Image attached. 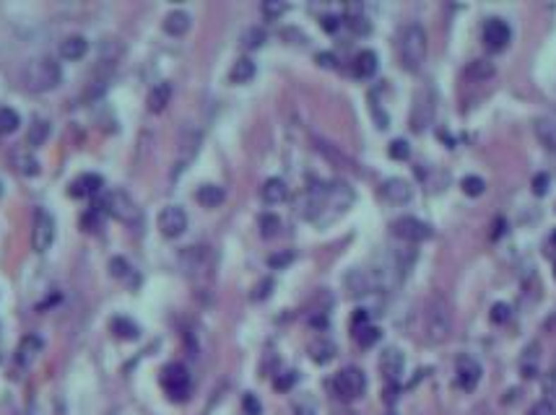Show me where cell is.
Returning <instances> with one entry per match:
<instances>
[{"instance_id": "cell-30", "label": "cell", "mask_w": 556, "mask_h": 415, "mask_svg": "<svg viewBox=\"0 0 556 415\" xmlns=\"http://www.w3.org/2000/svg\"><path fill=\"white\" fill-rule=\"evenodd\" d=\"M49 138V122L47 120H34L32 125H29V133H26V143L32 145V148H37V145H42L45 140Z\"/></svg>"}, {"instance_id": "cell-10", "label": "cell", "mask_w": 556, "mask_h": 415, "mask_svg": "<svg viewBox=\"0 0 556 415\" xmlns=\"http://www.w3.org/2000/svg\"><path fill=\"white\" fill-rule=\"evenodd\" d=\"M187 229V213L179 205H167L159 213V231L167 236V239H177L182 236Z\"/></svg>"}, {"instance_id": "cell-48", "label": "cell", "mask_w": 556, "mask_h": 415, "mask_svg": "<svg viewBox=\"0 0 556 415\" xmlns=\"http://www.w3.org/2000/svg\"><path fill=\"white\" fill-rule=\"evenodd\" d=\"M320 24H323V29L325 32H338V26H341V18L338 16H331V13H328V16H323L320 18Z\"/></svg>"}, {"instance_id": "cell-39", "label": "cell", "mask_w": 556, "mask_h": 415, "mask_svg": "<svg viewBox=\"0 0 556 415\" xmlns=\"http://www.w3.org/2000/svg\"><path fill=\"white\" fill-rule=\"evenodd\" d=\"M509 314H512V309H509V303L499 301L492 306V322H497V325H504V322L509 320Z\"/></svg>"}, {"instance_id": "cell-49", "label": "cell", "mask_w": 556, "mask_h": 415, "mask_svg": "<svg viewBox=\"0 0 556 415\" xmlns=\"http://www.w3.org/2000/svg\"><path fill=\"white\" fill-rule=\"evenodd\" d=\"M112 272L117 275V278H125L130 272V265L122 260V257H117V260H112Z\"/></svg>"}, {"instance_id": "cell-53", "label": "cell", "mask_w": 556, "mask_h": 415, "mask_svg": "<svg viewBox=\"0 0 556 415\" xmlns=\"http://www.w3.org/2000/svg\"><path fill=\"white\" fill-rule=\"evenodd\" d=\"M551 244H554V247H556V231L551 234Z\"/></svg>"}, {"instance_id": "cell-4", "label": "cell", "mask_w": 556, "mask_h": 415, "mask_svg": "<svg viewBox=\"0 0 556 415\" xmlns=\"http://www.w3.org/2000/svg\"><path fill=\"white\" fill-rule=\"evenodd\" d=\"M427 32L421 24H408L401 34V63L406 71H419L427 60Z\"/></svg>"}, {"instance_id": "cell-34", "label": "cell", "mask_w": 556, "mask_h": 415, "mask_svg": "<svg viewBox=\"0 0 556 415\" xmlns=\"http://www.w3.org/2000/svg\"><path fill=\"white\" fill-rule=\"evenodd\" d=\"M278 229H281V221H278V216H273V213L260 216V234H263L266 239L276 236V234H278Z\"/></svg>"}, {"instance_id": "cell-37", "label": "cell", "mask_w": 556, "mask_h": 415, "mask_svg": "<svg viewBox=\"0 0 556 415\" xmlns=\"http://www.w3.org/2000/svg\"><path fill=\"white\" fill-rule=\"evenodd\" d=\"M390 156L398 159V161H406L408 156H411V148H408V143H406L403 138H398V140L390 143Z\"/></svg>"}, {"instance_id": "cell-44", "label": "cell", "mask_w": 556, "mask_h": 415, "mask_svg": "<svg viewBox=\"0 0 556 415\" xmlns=\"http://www.w3.org/2000/svg\"><path fill=\"white\" fill-rule=\"evenodd\" d=\"M286 11V6L283 3H276V0H271V3H263V16L268 18H278Z\"/></svg>"}, {"instance_id": "cell-19", "label": "cell", "mask_w": 556, "mask_h": 415, "mask_svg": "<svg viewBox=\"0 0 556 415\" xmlns=\"http://www.w3.org/2000/svg\"><path fill=\"white\" fill-rule=\"evenodd\" d=\"M42 353V340L37 335H26L21 337V343L16 348V363L18 366H32L34 359Z\"/></svg>"}, {"instance_id": "cell-40", "label": "cell", "mask_w": 556, "mask_h": 415, "mask_svg": "<svg viewBox=\"0 0 556 415\" xmlns=\"http://www.w3.org/2000/svg\"><path fill=\"white\" fill-rule=\"evenodd\" d=\"M291 415H317V410H314L312 399H297L291 407Z\"/></svg>"}, {"instance_id": "cell-33", "label": "cell", "mask_w": 556, "mask_h": 415, "mask_svg": "<svg viewBox=\"0 0 556 415\" xmlns=\"http://www.w3.org/2000/svg\"><path fill=\"white\" fill-rule=\"evenodd\" d=\"M18 125H21V120H18L16 109H11V107H0V133H13Z\"/></svg>"}, {"instance_id": "cell-42", "label": "cell", "mask_w": 556, "mask_h": 415, "mask_svg": "<svg viewBox=\"0 0 556 415\" xmlns=\"http://www.w3.org/2000/svg\"><path fill=\"white\" fill-rule=\"evenodd\" d=\"M346 24L351 26L354 32H359V34L369 32V24H367V18H364V16H359V8H356V16H346Z\"/></svg>"}, {"instance_id": "cell-47", "label": "cell", "mask_w": 556, "mask_h": 415, "mask_svg": "<svg viewBox=\"0 0 556 415\" xmlns=\"http://www.w3.org/2000/svg\"><path fill=\"white\" fill-rule=\"evenodd\" d=\"M291 260H294V252H281V255L271 257V260H268V265H271V267H283V265H289Z\"/></svg>"}, {"instance_id": "cell-7", "label": "cell", "mask_w": 556, "mask_h": 415, "mask_svg": "<svg viewBox=\"0 0 556 415\" xmlns=\"http://www.w3.org/2000/svg\"><path fill=\"white\" fill-rule=\"evenodd\" d=\"M162 384L175 402H182V399L190 397V374H187V368L182 363H170L164 368Z\"/></svg>"}, {"instance_id": "cell-41", "label": "cell", "mask_w": 556, "mask_h": 415, "mask_svg": "<svg viewBox=\"0 0 556 415\" xmlns=\"http://www.w3.org/2000/svg\"><path fill=\"white\" fill-rule=\"evenodd\" d=\"M548 184H551V176H548L546 172H540V174L533 176V192H536V195H546Z\"/></svg>"}, {"instance_id": "cell-23", "label": "cell", "mask_w": 556, "mask_h": 415, "mask_svg": "<svg viewBox=\"0 0 556 415\" xmlns=\"http://www.w3.org/2000/svg\"><path fill=\"white\" fill-rule=\"evenodd\" d=\"M226 192L224 187H218V184H203L201 190L195 192V200L201 203L203 207H218L224 203Z\"/></svg>"}, {"instance_id": "cell-32", "label": "cell", "mask_w": 556, "mask_h": 415, "mask_svg": "<svg viewBox=\"0 0 556 415\" xmlns=\"http://www.w3.org/2000/svg\"><path fill=\"white\" fill-rule=\"evenodd\" d=\"M460 187H463V192H466V195H471V198H478V195H484V192H486L484 176H475V174L463 176Z\"/></svg>"}, {"instance_id": "cell-1", "label": "cell", "mask_w": 556, "mask_h": 415, "mask_svg": "<svg viewBox=\"0 0 556 415\" xmlns=\"http://www.w3.org/2000/svg\"><path fill=\"white\" fill-rule=\"evenodd\" d=\"M354 203V190L346 182H331L307 190L299 200V216L317 224H331Z\"/></svg>"}, {"instance_id": "cell-50", "label": "cell", "mask_w": 556, "mask_h": 415, "mask_svg": "<svg viewBox=\"0 0 556 415\" xmlns=\"http://www.w3.org/2000/svg\"><path fill=\"white\" fill-rule=\"evenodd\" d=\"M395 399H398V382H387L385 384V402L393 405Z\"/></svg>"}, {"instance_id": "cell-45", "label": "cell", "mask_w": 556, "mask_h": 415, "mask_svg": "<svg viewBox=\"0 0 556 415\" xmlns=\"http://www.w3.org/2000/svg\"><path fill=\"white\" fill-rule=\"evenodd\" d=\"M528 415H556V407L548 402V399H540V402H536V405L531 407V413Z\"/></svg>"}, {"instance_id": "cell-35", "label": "cell", "mask_w": 556, "mask_h": 415, "mask_svg": "<svg viewBox=\"0 0 556 415\" xmlns=\"http://www.w3.org/2000/svg\"><path fill=\"white\" fill-rule=\"evenodd\" d=\"M112 330L117 332L120 337H128V340H136L138 337V327L133 325L130 320H122V317H117V320L112 322Z\"/></svg>"}, {"instance_id": "cell-14", "label": "cell", "mask_w": 556, "mask_h": 415, "mask_svg": "<svg viewBox=\"0 0 556 415\" xmlns=\"http://www.w3.org/2000/svg\"><path fill=\"white\" fill-rule=\"evenodd\" d=\"M382 198H385L387 203L403 205V203H408V200L413 198V190H411V184L406 182V179H401V176H393V179L382 182Z\"/></svg>"}, {"instance_id": "cell-25", "label": "cell", "mask_w": 556, "mask_h": 415, "mask_svg": "<svg viewBox=\"0 0 556 415\" xmlns=\"http://www.w3.org/2000/svg\"><path fill=\"white\" fill-rule=\"evenodd\" d=\"M172 99V86L170 83H159V86L151 88V94H148V109H151L153 114H159L167 109V104H170Z\"/></svg>"}, {"instance_id": "cell-15", "label": "cell", "mask_w": 556, "mask_h": 415, "mask_svg": "<svg viewBox=\"0 0 556 415\" xmlns=\"http://www.w3.org/2000/svg\"><path fill=\"white\" fill-rule=\"evenodd\" d=\"M403 353L398 348H387L382 356H379V371L385 374L387 382H398V376L403 374Z\"/></svg>"}, {"instance_id": "cell-8", "label": "cell", "mask_w": 556, "mask_h": 415, "mask_svg": "<svg viewBox=\"0 0 556 415\" xmlns=\"http://www.w3.org/2000/svg\"><path fill=\"white\" fill-rule=\"evenodd\" d=\"M55 241V218L49 216L45 207H37L32 226V247L34 252H47Z\"/></svg>"}, {"instance_id": "cell-46", "label": "cell", "mask_w": 556, "mask_h": 415, "mask_svg": "<svg viewBox=\"0 0 556 415\" xmlns=\"http://www.w3.org/2000/svg\"><path fill=\"white\" fill-rule=\"evenodd\" d=\"M271 288H273V280L266 278L263 283H258V288H255L252 299H255V301H263V299H268V296H271Z\"/></svg>"}, {"instance_id": "cell-52", "label": "cell", "mask_w": 556, "mask_h": 415, "mask_svg": "<svg viewBox=\"0 0 556 415\" xmlns=\"http://www.w3.org/2000/svg\"><path fill=\"white\" fill-rule=\"evenodd\" d=\"M546 392L548 395H556V366L551 368V374H548V379H546Z\"/></svg>"}, {"instance_id": "cell-28", "label": "cell", "mask_w": 556, "mask_h": 415, "mask_svg": "<svg viewBox=\"0 0 556 415\" xmlns=\"http://www.w3.org/2000/svg\"><path fill=\"white\" fill-rule=\"evenodd\" d=\"M309 356H312V361H317V363H328V361L336 356V345H333L331 340L320 337V340H314V343L309 345Z\"/></svg>"}, {"instance_id": "cell-9", "label": "cell", "mask_w": 556, "mask_h": 415, "mask_svg": "<svg viewBox=\"0 0 556 415\" xmlns=\"http://www.w3.org/2000/svg\"><path fill=\"white\" fill-rule=\"evenodd\" d=\"M393 234L398 236V239L411 241V244L432 239V229H429V224H424V221H419V218H411V216L398 218V221L393 224Z\"/></svg>"}, {"instance_id": "cell-6", "label": "cell", "mask_w": 556, "mask_h": 415, "mask_svg": "<svg viewBox=\"0 0 556 415\" xmlns=\"http://www.w3.org/2000/svg\"><path fill=\"white\" fill-rule=\"evenodd\" d=\"M333 390L341 399H356L362 397L364 390H367V376H364L362 368L356 366H346L341 368L336 379H333Z\"/></svg>"}, {"instance_id": "cell-27", "label": "cell", "mask_w": 556, "mask_h": 415, "mask_svg": "<svg viewBox=\"0 0 556 415\" xmlns=\"http://www.w3.org/2000/svg\"><path fill=\"white\" fill-rule=\"evenodd\" d=\"M13 164H16L18 172H21V174H26V176H34L37 172H40V161L34 159V156L26 151V148H18V151H13Z\"/></svg>"}, {"instance_id": "cell-38", "label": "cell", "mask_w": 556, "mask_h": 415, "mask_svg": "<svg viewBox=\"0 0 556 415\" xmlns=\"http://www.w3.org/2000/svg\"><path fill=\"white\" fill-rule=\"evenodd\" d=\"M242 42H244V47L255 49V47H260V44L266 42V32H263V29H250V32H244Z\"/></svg>"}, {"instance_id": "cell-24", "label": "cell", "mask_w": 556, "mask_h": 415, "mask_svg": "<svg viewBox=\"0 0 556 415\" xmlns=\"http://www.w3.org/2000/svg\"><path fill=\"white\" fill-rule=\"evenodd\" d=\"M354 73L359 78H372L377 73V55L372 49H362L354 60Z\"/></svg>"}, {"instance_id": "cell-3", "label": "cell", "mask_w": 556, "mask_h": 415, "mask_svg": "<svg viewBox=\"0 0 556 415\" xmlns=\"http://www.w3.org/2000/svg\"><path fill=\"white\" fill-rule=\"evenodd\" d=\"M424 325H427V340L442 345L452 335V311L442 294H432L424 309Z\"/></svg>"}, {"instance_id": "cell-22", "label": "cell", "mask_w": 556, "mask_h": 415, "mask_svg": "<svg viewBox=\"0 0 556 415\" xmlns=\"http://www.w3.org/2000/svg\"><path fill=\"white\" fill-rule=\"evenodd\" d=\"M190 24H193L190 13H185V11H172L170 16L164 18V32L172 34V37H182V34H187Z\"/></svg>"}, {"instance_id": "cell-16", "label": "cell", "mask_w": 556, "mask_h": 415, "mask_svg": "<svg viewBox=\"0 0 556 415\" xmlns=\"http://www.w3.org/2000/svg\"><path fill=\"white\" fill-rule=\"evenodd\" d=\"M434 114V96L429 91H421L416 96V107H413V130H424Z\"/></svg>"}, {"instance_id": "cell-26", "label": "cell", "mask_w": 556, "mask_h": 415, "mask_svg": "<svg viewBox=\"0 0 556 415\" xmlns=\"http://www.w3.org/2000/svg\"><path fill=\"white\" fill-rule=\"evenodd\" d=\"M252 78H255V63L250 57H239L229 71V80L232 83H250Z\"/></svg>"}, {"instance_id": "cell-54", "label": "cell", "mask_w": 556, "mask_h": 415, "mask_svg": "<svg viewBox=\"0 0 556 415\" xmlns=\"http://www.w3.org/2000/svg\"><path fill=\"white\" fill-rule=\"evenodd\" d=\"M554 278H556V263H554Z\"/></svg>"}, {"instance_id": "cell-31", "label": "cell", "mask_w": 556, "mask_h": 415, "mask_svg": "<svg viewBox=\"0 0 556 415\" xmlns=\"http://www.w3.org/2000/svg\"><path fill=\"white\" fill-rule=\"evenodd\" d=\"M354 337H356V343L362 345V348H372V345L379 340V330L374 327V325H369V322H364V325L354 327Z\"/></svg>"}, {"instance_id": "cell-21", "label": "cell", "mask_w": 556, "mask_h": 415, "mask_svg": "<svg viewBox=\"0 0 556 415\" xmlns=\"http://www.w3.org/2000/svg\"><path fill=\"white\" fill-rule=\"evenodd\" d=\"M536 136L548 151H556V114H546L536 122Z\"/></svg>"}, {"instance_id": "cell-2", "label": "cell", "mask_w": 556, "mask_h": 415, "mask_svg": "<svg viewBox=\"0 0 556 415\" xmlns=\"http://www.w3.org/2000/svg\"><path fill=\"white\" fill-rule=\"evenodd\" d=\"M60 80H63L60 65L47 55L32 57V60L21 68V83H24V88L26 91H32V94H47V91L60 86Z\"/></svg>"}, {"instance_id": "cell-20", "label": "cell", "mask_w": 556, "mask_h": 415, "mask_svg": "<svg viewBox=\"0 0 556 415\" xmlns=\"http://www.w3.org/2000/svg\"><path fill=\"white\" fill-rule=\"evenodd\" d=\"M89 52V40L81 37V34H71L60 42V55L63 60H81L83 55Z\"/></svg>"}, {"instance_id": "cell-43", "label": "cell", "mask_w": 556, "mask_h": 415, "mask_svg": "<svg viewBox=\"0 0 556 415\" xmlns=\"http://www.w3.org/2000/svg\"><path fill=\"white\" fill-rule=\"evenodd\" d=\"M242 407H244V413L247 415H263V407H260V402H258L255 395H244Z\"/></svg>"}, {"instance_id": "cell-18", "label": "cell", "mask_w": 556, "mask_h": 415, "mask_svg": "<svg viewBox=\"0 0 556 415\" xmlns=\"http://www.w3.org/2000/svg\"><path fill=\"white\" fill-rule=\"evenodd\" d=\"M286 195H289V187H286V182L278 179V176L266 179L263 187H260V198H263V203H268V205H278V203H283Z\"/></svg>"}, {"instance_id": "cell-17", "label": "cell", "mask_w": 556, "mask_h": 415, "mask_svg": "<svg viewBox=\"0 0 556 415\" xmlns=\"http://www.w3.org/2000/svg\"><path fill=\"white\" fill-rule=\"evenodd\" d=\"M102 187H105V182H102V176L99 174H81L78 179H73L71 182V195L73 198H91V195H97Z\"/></svg>"}, {"instance_id": "cell-13", "label": "cell", "mask_w": 556, "mask_h": 415, "mask_svg": "<svg viewBox=\"0 0 556 415\" xmlns=\"http://www.w3.org/2000/svg\"><path fill=\"white\" fill-rule=\"evenodd\" d=\"M512 40V32H509V24L507 21H502V18H489L484 26V42L489 44V49L494 52H499L504 49Z\"/></svg>"}, {"instance_id": "cell-36", "label": "cell", "mask_w": 556, "mask_h": 415, "mask_svg": "<svg viewBox=\"0 0 556 415\" xmlns=\"http://www.w3.org/2000/svg\"><path fill=\"white\" fill-rule=\"evenodd\" d=\"M297 371H283V374H278L276 376V382H273V387L278 392H289L291 387H294V384H297Z\"/></svg>"}, {"instance_id": "cell-11", "label": "cell", "mask_w": 556, "mask_h": 415, "mask_svg": "<svg viewBox=\"0 0 556 415\" xmlns=\"http://www.w3.org/2000/svg\"><path fill=\"white\" fill-rule=\"evenodd\" d=\"M455 374H458V387L466 392H473L481 382V374H484V368L475 359L471 356H460L458 359V368H455Z\"/></svg>"}, {"instance_id": "cell-12", "label": "cell", "mask_w": 556, "mask_h": 415, "mask_svg": "<svg viewBox=\"0 0 556 415\" xmlns=\"http://www.w3.org/2000/svg\"><path fill=\"white\" fill-rule=\"evenodd\" d=\"M343 286H346V291L351 296H367L377 288V275L369 270H362V267H354L343 278Z\"/></svg>"}, {"instance_id": "cell-29", "label": "cell", "mask_w": 556, "mask_h": 415, "mask_svg": "<svg viewBox=\"0 0 556 415\" xmlns=\"http://www.w3.org/2000/svg\"><path fill=\"white\" fill-rule=\"evenodd\" d=\"M494 71H497V68H494V63L492 60H473V63L468 65V78L471 80H478V83H481V80H489L494 76Z\"/></svg>"}, {"instance_id": "cell-5", "label": "cell", "mask_w": 556, "mask_h": 415, "mask_svg": "<svg viewBox=\"0 0 556 415\" xmlns=\"http://www.w3.org/2000/svg\"><path fill=\"white\" fill-rule=\"evenodd\" d=\"M97 207H105L110 216L122 221V224H130V226L141 224V207L136 205V200L130 198L128 192H122V190L107 192L105 200H102Z\"/></svg>"}, {"instance_id": "cell-51", "label": "cell", "mask_w": 556, "mask_h": 415, "mask_svg": "<svg viewBox=\"0 0 556 415\" xmlns=\"http://www.w3.org/2000/svg\"><path fill=\"white\" fill-rule=\"evenodd\" d=\"M317 63L323 65V68H336L338 60H336V55H331V52H320V55H317Z\"/></svg>"}]
</instances>
